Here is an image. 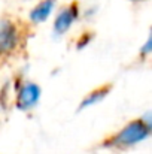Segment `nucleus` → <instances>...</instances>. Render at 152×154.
Returning a JSON list of instances; mask_svg holds the SVG:
<instances>
[{
    "instance_id": "7",
    "label": "nucleus",
    "mask_w": 152,
    "mask_h": 154,
    "mask_svg": "<svg viewBox=\"0 0 152 154\" xmlns=\"http://www.w3.org/2000/svg\"><path fill=\"white\" fill-rule=\"evenodd\" d=\"M152 51V39H151V35L148 36V39H146V42L143 44V47L140 48V57L142 58H146Z\"/></svg>"
},
{
    "instance_id": "4",
    "label": "nucleus",
    "mask_w": 152,
    "mask_h": 154,
    "mask_svg": "<svg viewBox=\"0 0 152 154\" xmlns=\"http://www.w3.org/2000/svg\"><path fill=\"white\" fill-rule=\"evenodd\" d=\"M79 17V8L76 3H72L69 6H64L61 8L57 15H55V20H54V26H52V32L55 36H63L66 35L72 26L75 24V21L78 20Z\"/></svg>"
},
{
    "instance_id": "2",
    "label": "nucleus",
    "mask_w": 152,
    "mask_h": 154,
    "mask_svg": "<svg viewBox=\"0 0 152 154\" xmlns=\"http://www.w3.org/2000/svg\"><path fill=\"white\" fill-rule=\"evenodd\" d=\"M22 33L19 26L10 18H0V57L10 55L21 47Z\"/></svg>"
},
{
    "instance_id": "6",
    "label": "nucleus",
    "mask_w": 152,
    "mask_h": 154,
    "mask_svg": "<svg viewBox=\"0 0 152 154\" xmlns=\"http://www.w3.org/2000/svg\"><path fill=\"white\" fill-rule=\"evenodd\" d=\"M109 91H110V85H103V87L96 88L94 91H91L90 94H87V96L82 99V102L79 103V111H81V109H85V108H90V106H93V105H96V103L101 102V100L109 94Z\"/></svg>"
},
{
    "instance_id": "5",
    "label": "nucleus",
    "mask_w": 152,
    "mask_h": 154,
    "mask_svg": "<svg viewBox=\"0 0 152 154\" xmlns=\"http://www.w3.org/2000/svg\"><path fill=\"white\" fill-rule=\"evenodd\" d=\"M57 6V0H40L30 12H28V20L33 24H42L49 20L54 9Z\"/></svg>"
},
{
    "instance_id": "1",
    "label": "nucleus",
    "mask_w": 152,
    "mask_h": 154,
    "mask_svg": "<svg viewBox=\"0 0 152 154\" xmlns=\"http://www.w3.org/2000/svg\"><path fill=\"white\" fill-rule=\"evenodd\" d=\"M152 121L151 112L148 111L145 115L127 123L122 129H119L115 135H112L104 145L109 148H116V150H127L131 147H136L146 141L151 135Z\"/></svg>"
},
{
    "instance_id": "8",
    "label": "nucleus",
    "mask_w": 152,
    "mask_h": 154,
    "mask_svg": "<svg viewBox=\"0 0 152 154\" xmlns=\"http://www.w3.org/2000/svg\"><path fill=\"white\" fill-rule=\"evenodd\" d=\"M0 111H1V108H0Z\"/></svg>"
},
{
    "instance_id": "3",
    "label": "nucleus",
    "mask_w": 152,
    "mask_h": 154,
    "mask_svg": "<svg viewBox=\"0 0 152 154\" xmlns=\"http://www.w3.org/2000/svg\"><path fill=\"white\" fill-rule=\"evenodd\" d=\"M42 97V88L37 82L33 81H24L16 91L15 97V106L16 109L22 112H28L37 106Z\"/></svg>"
}]
</instances>
